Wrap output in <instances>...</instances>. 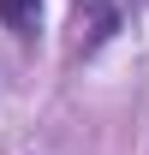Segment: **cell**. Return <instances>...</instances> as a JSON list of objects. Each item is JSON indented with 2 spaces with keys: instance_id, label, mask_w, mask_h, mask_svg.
Wrapping results in <instances>:
<instances>
[{
  "instance_id": "obj_1",
  "label": "cell",
  "mask_w": 149,
  "mask_h": 155,
  "mask_svg": "<svg viewBox=\"0 0 149 155\" xmlns=\"http://www.w3.org/2000/svg\"><path fill=\"white\" fill-rule=\"evenodd\" d=\"M125 12H131V0H78V12H72V54L78 60L101 54L125 30Z\"/></svg>"
},
{
  "instance_id": "obj_2",
  "label": "cell",
  "mask_w": 149,
  "mask_h": 155,
  "mask_svg": "<svg viewBox=\"0 0 149 155\" xmlns=\"http://www.w3.org/2000/svg\"><path fill=\"white\" fill-rule=\"evenodd\" d=\"M42 6H48V0H0V24H6V30H12V36H36L42 30Z\"/></svg>"
}]
</instances>
